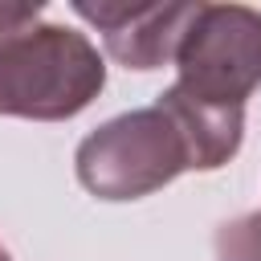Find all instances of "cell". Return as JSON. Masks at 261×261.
<instances>
[{"mask_svg": "<svg viewBox=\"0 0 261 261\" xmlns=\"http://www.w3.org/2000/svg\"><path fill=\"white\" fill-rule=\"evenodd\" d=\"M106 86L94 41L49 24L41 4L0 0V114L61 122L82 114Z\"/></svg>", "mask_w": 261, "mask_h": 261, "instance_id": "cell-1", "label": "cell"}, {"mask_svg": "<svg viewBox=\"0 0 261 261\" xmlns=\"http://www.w3.org/2000/svg\"><path fill=\"white\" fill-rule=\"evenodd\" d=\"M77 179L98 200H143L192 171V151L175 118L151 102L126 110L77 143Z\"/></svg>", "mask_w": 261, "mask_h": 261, "instance_id": "cell-2", "label": "cell"}, {"mask_svg": "<svg viewBox=\"0 0 261 261\" xmlns=\"http://www.w3.org/2000/svg\"><path fill=\"white\" fill-rule=\"evenodd\" d=\"M175 86L208 106H237L261 86V12L249 4H204L175 53Z\"/></svg>", "mask_w": 261, "mask_h": 261, "instance_id": "cell-3", "label": "cell"}, {"mask_svg": "<svg viewBox=\"0 0 261 261\" xmlns=\"http://www.w3.org/2000/svg\"><path fill=\"white\" fill-rule=\"evenodd\" d=\"M204 0H167V4H90L73 0V12L98 29L106 53L126 69H159L175 61L188 29L196 24Z\"/></svg>", "mask_w": 261, "mask_h": 261, "instance_id": "cell-4", "label": "cell"}, {"mask_svg": "<svg viewBox=\"0 0 261 261\" xmlns=\"http://www.w3.org/2000/svg\"><path fill=\"white\" fill-rule=\"evenodd\" d=\"M155 102L184 130L188 151H192V171H216V167H224L241 151L245 110H237V106H208V102L184 94L179 86H167Z\"/></svg>", "mask_w": 261, "mask_h": 261, "instance_id": "cell-5", "label": "cell"}, {"mask_svg": "<svg viewBox=\"0 0 261 261\" xmlns=\"http://www.w3.org/2000/svg\"><path fill=\"white\" fill-rule=\"evenodd\" d=\"M216 261H261V208L216 228Z\"/></svg>", "mask_w": 261, "mask_h": 261, "instance_id": "cell-6", "label": "cell"}, {"mask_svg": "<svg viewBox=\"0 0 261 261\" xmlns=\"http://www.w3.org/2000/svg\"><path fill=\"white\" fill-rule=\"evenodd\" d=\"M0 261H8V249H4V245H0Z\"/></svg>", "mask_w": 261, "mask_h": 261, "instance_id": "cell-7", "label": "cell"}]
</instances>
